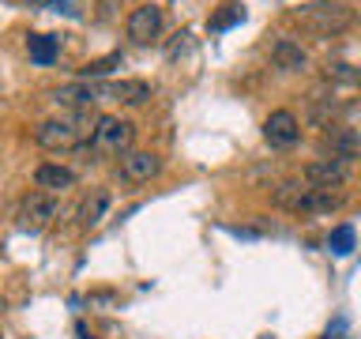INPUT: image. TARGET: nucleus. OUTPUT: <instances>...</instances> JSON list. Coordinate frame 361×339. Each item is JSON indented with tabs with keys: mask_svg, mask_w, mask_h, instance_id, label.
<instances>
[{
	"mask_svg": "<svg viewBox=\"0 0 361 339\" xmlns=\"http://www.w3.org/2000/svg\"><path fill=\"white\" fill-rule=\"evenodd\" d=\"M327 249H331V253L335 256H346L350 253V249H354V226H335V230H331V237H327Z\"/></svg>",
	"mask_w": 361,
	"mask_h": 339,
	"instance_id": "19",
	"label": "nucleus"
},
{
	"mask_svg": "<svg viewBox=\"0 0 361 339\" xmlns=\"http://www.w3.org/2000/svg\"><path fill=\"white\" fill-rule=\"evenodd\" d=\"M90 129L94 124H87V113H72V117H53V121H42L38 129H34V143L42 147V151H75V147L90 143Z\"/></svg>",
	"mask_w": 361,
	"mask_h": 339,
	"instance_id": "2",
	"label": "nucleus"
},
{
	"mask_svg": "<svg viewBox=\"0 0 361 339\" xmlns=\"http://www.w3.org/2000/svg\"><path fill=\"white\" fill-rule=\"evenodd\" d=\"M158 34H162V8H158V4L132 8V16H128V38L147 45V42H154Z\"/></svg>",
	"mask_w": 361,
	"mask_h": 339,
	"instance_id": "9",
	"label": "nucleus"
},
{
	"mask_svg": "<svg viewBox=\"0 0 361 339\" xmlns=\"http://www.w3.org/2000/svg\"><path fill=\"white\" fill-rule=\"evenodd\" d=\"M53 102L61 109H72V113H87L90 106L98 102V90L90 83H72V87H56L53 90Z\"/></svg>",
	"mask_w": 361,
	"mask_h": 339,
	"instance_id": "14",
	"label": "nucleus"
},
{
	"mask_svg": "<svg viewBox=\"0 0 361 339\" xmlns=\"http://www.w3.org/2000/svg\"><path fill=\"white\" fill-rule=\"evenodd\" d=\"M324 83L331 87V95H338V90H361V68H354V64H327Z\"/></svg>",
	"mask_w": 361,
	"mask_h": 339,
	"instance_id": "16",
	"label": "nucleus"
},
{
	"mask_svg": "<svg viewBox=\"0 0 361 339\" xmlns=\"http://www.w3.org/2000/svg\"><path fill=\"white\" fill-rule=\"evenodd\" d=\"M30 4H38V8H56V11H72V0H30Z\"/></svg>",
	"mask_w": 361,
	"mask_h": 339,
	"instance_id": "22",
	"label": "nucleus"
},
{
	"mask_svg": "<svg viewBox=\"0 0 361 339\" xmlns=\"http://www.w3.org/2000/svg\"><path fill=\"white\" fill-rule=\"evenodd\" d=\"M113 64H121V56H102V61H90V64H83L79 68V76L83 79H90V76H106V72H113Z\"/></svg>",
	"mask_w": 361,
	"mask_h": 339,
	"instance_id": "21",
	"label": "nucleus"
},
{
	"mask_svg": "<svg viewBox=\"0 0 361 339\" xmlns=\"http://www.w3.org/2000/svg\"><path fill=\"white\" fill-rule=\"evenodd\" d=\"M241 19H245V8H241V4H233V0H226V4L211 16L207 27H211V30H230L233 23H241Z\"/></svg>",
	"mask_w": 361,
	"mask_h": 339,
	"instance_id": "18",
	"label": "nucleus"
},
{
	"mask_svg": "<svg viewBox=\"0 0 361 339\" xmlns=\"http://www.w3.org/2000/svg\"><path fill=\"white\" fill-rule=\"evenodd\" d=\"M320 147H324L327 158H343V162H350V158H361V132L346 129V124H335V129L324 132Z\"/></svg>",
	"mask_w": 361,
	"mask_h": 339,
	"instance_id": "5",
	"label": "nucleus"
},
{
	"mask_svg": "<svg viewBox=\"0 0 361 339\" xmlns=\"http://www.w3.org/2000/svg\"><path fill=\"white\" fill-rule=\"evenodd\" d=\"M271 64H275L279 72H305V68H309V53H305L298 42L279 38L271 45Z\"/></svg>",
	"mask_w": 361,
	"mask_h": 339,
	"instance_id": "13",
	"label": "nucleus"
},
{
	"mask_svg": "<svg viewBox=\"0 0 361 339\" xmlns=\"http://www.w3.org/2000/svg\"><path fill=\"white\" fill-rule=\"evenodd\" d=\"M264 136H267L271 147H282V151H286V147H293V143L301 140V121L293 117L290 109H275L264 121Z\"/></svg>",
	"mask_w": 361,
	"mask_h": 339,
	"instance_id": "7",
	"label": "nucleus"
},
{
	"mask_svg": "<svg viewBox=\"0 0 361 339\" xmlns=\"http://www.w3.org/2000/svg\"><path fill=\"white\" fill-rule=\"evenodd\" d=\"M346 196L343 192H331V189H316V185H305L301 189V196L293 200V215H327V211H335V208H343Z\"/></svg>",
	"mask_w": 361,
	"mask_h": 339,
	"instance_id": "6",
	"label": "nucleus"
},
{
	"mask_svg": "<svg viewBox=\"0 0 361 339\" xmlns=\"http://www.w3.org/2000/svg\"><path fill=\"white\" fill-rule=\"evenodd\" d=\"M350 177V166L343 158H316V162L305 166V185H316V189H338L343 181Z\"/></svg>",
	"mask_w": 361,
	"mask_h": 339,
	"instance_id": "8",
	"label": "nucleus"
},
{
	"mask_svg": "<svg viewBox=\"0 0 361 339\" xmlns=\"http://www.w3.org/2000/svg\"><path fill=\"white\" fill-rule=\"evenodd\" d=\"M94 90H98V98H113V102H124V106L151 102V83H143V79H117V83H102Z\"/></svg>",
	"mask_w": 361,
	"mask_h": 339,
	"instance_id": "11",
	"label": "nucleus"
},
{
	"mask_svg": "<svg viewBox=\"0 0 361 339\" xmlns=\"http://www.w3.org/2000/svg\"><path fill=\"white\" fill-rule=\"evenodd\" d=\"M158 170H162V158L154 151H124L121 155V177L128 181V185H143V181H151Z\"/></svg>",
	"mask_w": 361,
	"mask_h": 339,
	"instance_id": "10",
	"label": "nucleus"
},
{
	"mask_svg": "<svg viewBox=\"0 0 361 339\" xmlns=\"http://www.w3.org/2000/svg\"><path fill=\"white\" fill-rule=\"evenodd\" d=\"M56 219V200L49 196V192H27L19 203V226L23 230H42V226H49Z\"/></svg>",
	"mask_w": 361,
	"mask_h": 339,
	"instance_id": "4",
	"label": "nucleus"
},
{
	"mask_svg": "<svg viewBox=\"0 0 361 339\" xmlns=\"http://www.w3.org/2000/svg\"><path fill=\"white\" fill-rule=\"evenodd\" d=\"M109 203H113V196H109L106 189H90L87 196L79 200V211H75V219H79V226H83V230H90V226H98L102 219H106Z\"/></svg>",
	"mask_w": 361,
	"mask_h": 339,
	"instance_id": "15",
	"label": "nucleus"
},
{
	"mask_svg": "<svg viewBox=\"0 0 361 339\" xmlns=\"http://www.w3.org/2000/svg\"><path fill=\"white\" fill-rule=\"evenodd\" d=\"M132 140H135V124L124 117H113V113H102L94 129H90V147L98 155H124L132 151Z\"/></svg>",
	"mask_w": 361,
	"mask_h": 339,
	"instance_id": "3",
	"label": "nucleus"
},
{
	"mask_svg": "<svg viewBox=\"0 0 361 339\" xmlns=\"http://www.w3.org/2000/svg\"><path fill=\"white\" fill-rule=\"evenodd\" d=\"M301 189H305V181H282V185H275V192H271V200L279 203V208H293V200L301 196Z\"/></svg>",
	"mask_w": 361,
	"mask_h": 339,
	"instance_id": "20",
	"label": "nucleus"
},
{
	"mask_svg": "<svg viewBox=\"0 0 361 339\" xmlns=\"http://www.w3.org/2000/svg\"><path fill=\"white\" fill-rule=\"evenodd\" d=\"M34 185H38V192H49V196H56V192L72 189L75 185V174L61 162H42L38 170H34Z\"/></svg>",
	"mask_w": 361,
	"mask_h": 339,
	"instance_id": "12",
	"label": "nucleus"
},
{
	"mask_svg": "<svg viewBox=\"0 0 361 339\" xmlns=\"http://www.w3.org/2000/svg\"><path fill=\"white\" fill-rule=\"evenodd\" d=\"M27 53H30L34 64L49 68L56 61V53H61V42L49 38V34H30V38H27Z\"/></svg>",
	"mask_w": 361,
	"mask_h": 339,
	"instance_id": "17",
	"label": "nucleus"
},
{
	"mask_svg": "<svg viewBox=\"0 0 361 339\" xmlns=\"http://www.w3.org/2000/svg\"><path fill=\"white\" fill-rule=\"evenodd\" d=\"M290 19L301 30L320 34V38H335V34L354 27V11L346 4H338V0H309V4H298L290 11Z\"/></svg>",
	"mask_w": 361,
	"mask_h": 339,
	"instance_id": "1",
	"label": "nucleus"
}]
</instances>
